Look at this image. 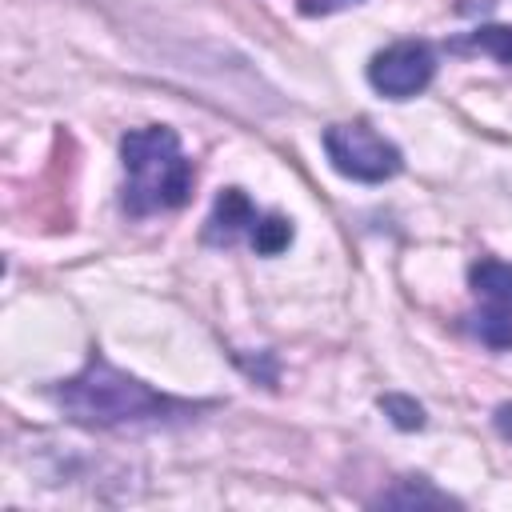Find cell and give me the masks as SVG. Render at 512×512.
<instances>
[{
  "mask_svg": "<svg viewBox=\"0 0 512 512\" xmlns=\"http://www.w3.org/2000/svg\"><path fill=\"white\" fill-rule=\"evenodd\" d=\"M324 152L332 160V168L348 180L360 184H384L404 168V156L392 140H384L372 124L356 120V124H332L324 132Z\"/></svg>",
  "mask_w": 512,
  "mask_h": 512,
  "instance_id": "3",
  "label": "cell"
},
{
  "mask_svg": "<svg viewBox=\"0 0 512 512\" xmlns=\"http://www.w3.org/2000/svg\"><path fill=\"white\" fill-rule=\"evenodd\" d=\"M252 248L260 252V256H280L288 244H292V220H284V216H260L256 220V228H252Z\"/></svg>",
  "mask_w": 512,
  "mask_h": 512,
  "instance_id": "7",
  "label": "cell"
},
{
  "mask_svg": "<svg viewBox=\"0 0 512 512\" xmlns=\"http://www.w3.org/2000/svg\"><path fill=\"white\" fill-rule=\"evenodd\" d=\"M56 404L68 420L88 424V428H156V424H176L196 416L204 404L172 400L144 380L128 376L104 352H92L84 368L56 388Z\"/></svg>",
  "mask_w": 512,
  "mask_h": 512,
  "instance_id": "1",
  "label": "cell"
},
{
  "mask_svg": "<svg viewBox=\"0 0 512 512\" xmlns=\"http://www.w3.org/2000/svg\"><path fill=\"white\" fill-rule=\"evenodd\" d=\"M376 504H456L452 496H444V492H436L432 484H412V480H400V488H392V492H380L376 496Z\"/></svg>",
  "mask_w": 512,
  "mask_h": 512,
  "instance_id": "9",
  "label": "cell"
},
{
  "mask_svg": "<svg viewBox=\"0 0 512 512\" xmlns=\"http://www.w3.org/2000/svg\"><path fill=\"white\" fill-rule=\"evenodd\" d=\"M468 288L480 300L472 312V332L480 344L496 352H512V264L508 260H476L468 268Z\"/></svg>",
  "mask_w": 512,
  "mask_h": 512,
  "instance_id": "4",
  "label": "cell"
},
{
  "mask_svg": "<svg viewBox=\"0 0 512 512\" xmlns=\"http://www.w3.org/2000/svg\"><path fill=\"white\" fill-rule=\"evenodd\" d=\"M464 44L484 52V56H492V60H500V64H512V28L508 24H480V28L468 32Z\"/></svg>",
  "mask_w": 512,
  "mask_h": 512,
  "instance_id": "8",
  "label": "cell"
},
{
  "mask_svg": "<svg viewBox=\"0 0 512 512\" xmlns=\"http://www.w3.org/2000/svg\"><path fill=\"white\" fill-rule=\"evenodd\" d=\"M380 408H384V416H388L396 428H404V432H416V428H424V408H420L412 396L388 392V396H380Z\"/></svg>",
  "mask_w": 512,
  "mask_h": 512,
  "instance_id": "10",
  "label": "cell"
},
{
  "mask_svg": "<svg viewBox=\"0 0 512 512\" xmlns=\"http://www.w3.org/2000/svg\"><path fill=\"white\" fill-rule=\"evenodd\" d=\"M360 0H296V8L304 16H328V12H340V8H352Z\"/></svg>",
  "mask_w": 512,
  "mask_h": 512,
  "instance_id": "11",
  "label": "cell"
},
{
  "mask_svg": "<svg viewBox=\"0 0 512 512\" xmlns=\"http://www.w3.org/2000/svg\"><path fill=\"white\" fill-rule=\"evenodd\" d=\"M124 160V208L128 216H152L184 208L196 184V168L180 148V136L164 124L132 128L120 140Z\"/></svg>",
  "mask_w": 512,
  "mask_h": 512,
  "instance_id": "2",
  "label": "cell"
},
{
  "mask_svg": "<svg viewBox=\"0 0 512 512\" xmlns=\"http://www.w3.org/2000/svg\"><path fill=\"white\" fill-rule=\"evenodd\" d=\"M256 220H260V212L244 188H220L212 216H208V228H204V240L208 244H236V236H244V232L252 236Z\"/></svg>",
  "mask_w": 512,
  "mask_h": 512,
  "instance_id": "6",
  "label": "cell"
},
{
  "mask_svg": "<svg viewBox=\"0 0 512 512\" xmlns=\"http://www.w3.org/2000/svg\"><path fill=\"white\" fill-rule=\"evenodd\" d=\"M436 76V52L428 40H396L368 60V84L388 100L420 96Z\"/></svg>",
  "mask_w": 512,
  "mask_h": 512,
  "instance_id": "5",
  "label": "cell"
}]
</instances>
